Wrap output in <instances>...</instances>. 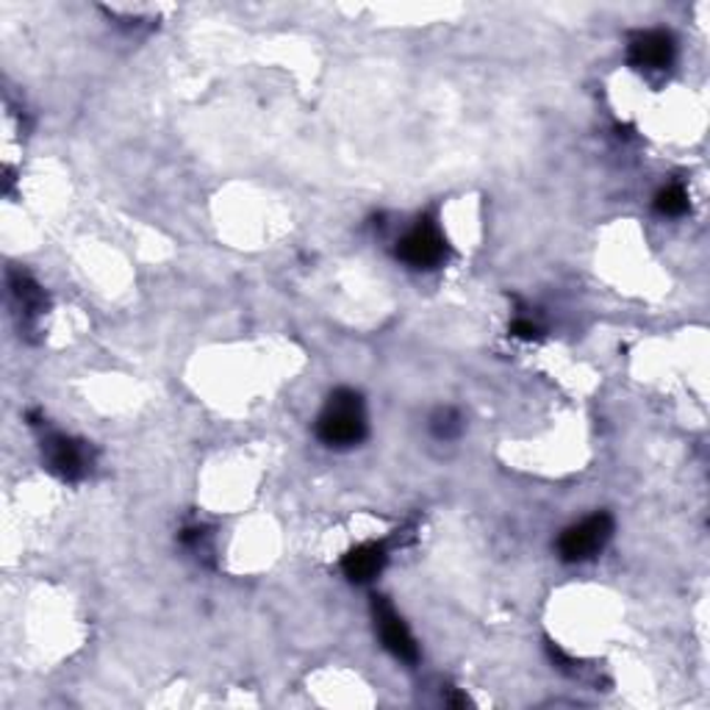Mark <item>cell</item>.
Instances as JSON below:
<instances>
[{"mask_svg":"<svg viewBox=\"0 0 710 710\" xmlns=\"http://www.w3.org/2000/svg\"><path fill=\"white\" fill-rule=\"evenodd\" d=\"M373 614H375V625H378L384 647L389 649L395 658L406 660V664H417L419 647H417V641H414L411 633H408L406 622L395 614V608H391L384 597H375Z\"/></svg>","mask_w":710,"mask_h":710,"instance_id":"5","label":"cell"},{"mask_svg":"<svg viewBox=\"0 0 710 710\" xmlns=\"http://www.w3.org/2000/svg\"><path fill=\"white\" fill-rule=\"evenodd\" d=\"M42 450H45V461L51 472H56L62 480H81L86 472H90V452L81 441L67 439L62 434H53L42 441Z\"/></svg>","mask_w":710,"mask_h":710,"instance_id":"4","label":"cell"},{"mask_svg":"<svg viewBox=\"0 0 710 710\" xmlns=\"http://www.w3.org/2000/svg\"><path fill=\"white\" fill-rule=\"evenodd\" d=\"M316 436L331 447L358 445L367 436V414H364L362 395L349 389L333 391L316 419Z\"/></svg>","mask_w":710,"mask_h":710,"instance_id":"1","label":"cell"},{"mask_svg":"<svg viewBox=\"0 0 710 710\" xmlns=\"http://www.w3.org/2000/svg\"><path fill=\"white\" fill-rule=\"evenodd\" d=\"M655 209L666 217H680L688 211V192L680 187V184H671V187L660 189L658 198H655Z\"/></svg>","mask_w":710,"mask_h":710,"instance_id":"9","label":"cell"},{"mask_svg":"<svg viewBox=\"0 0 710 710\" xmlns=\"http://www.w3.org/2000/svg\"><path fill=\"white\" fill-rule=\"evenodd\" d=\"M9 289H12L14 300H18L20 309H23L29 316H36L45 311V303H48L45 292H42V286L29 275V272L14 270L12 275H9Z\"/></svg>","mask_w":710,"mask_h":710,"instance_id":"8","label":"cell"},{"mask_svg":"<svg viewBox=\"0 0 710 710\" xmlns=\"http://www.w3.org/2000/svg\"><path fill=\"white\" fill-rule=\"evenodd\" d=\"M610 533H614V519L608 513H594V516L572 524L570 530H564V536L558 542L561 558L570 561V564L594 558L608 544Z\"/></svg>","mask_w":710,"mask_h":710,"instance_id":"2","label":"cell"},{"mask_svg":"<svg viewBox=\"0 0 710 710\" xmlns=\"http://www.w3.org/2000/svg\"><path fill=\"white\" fill-rule=\"evenodd\" d=\"M386 566V547L384 544H362V547L349 550L342 561V572L353 583H369L380 575Z\"/></svg>","mask_w":710,"mask_h":710,"instance_id":"7","label":"cell"},{"mask_svg":"<svg viewBox=\"0 0 710 710\" xmlns=\"http://www.w3.org/2000/svg\"><path fill=\"white\" fill-rule=\"evenodd\" d=\"M511 333L519 338H536L539 336V325L530 320H516L511 325Z\"/></svg>","mask_w":710,"mask_h":710,"instance_id":"11","label":"cell"},{"mask_svg":"<svg viewBox=\"0 0 710 710\" xmlns=\"http://www.w3.org/2000/svg\"><path fill=\"white\" fill-rule=\"evenodd\" d=\"M430 428H434V434L439 436V439H456L463 428L461 414H458L456 408H441V411H436L434 419H430Z\"/></svg>","mask_w":710,"mask_h":710,"instance_id":"10","label":"cell"},{"mask_svg":"<svg viewBox=\"0 0 710 710\" xmlns=\"http://www.w3.org/2000/svg\"><path fill=\"white\" fill-rule=\"evenodd\" d=\"M675 62V40L666 31H644L630 42V64L636 70H666Z\"/></svg>","mask_w":710,"mask_h":710,"instance_id":"6","label":"cell"},{"mask_svg":"<svg viewBox=\"0 0 710 710\" xmlns=\"http://www.w3.org/2000/svg\"><path fill=\"white\" fill-rule=\"evenodd\" d=\"M447 242L436 226L430 222H419L414 226L406 237L397 242V259L406 261L408 267H417V270H430V267H439L445 261Z\"/></svg>","mask_w":710,"mask_h":710,"instance_id":"3","label":"cell"}]
</instances>
